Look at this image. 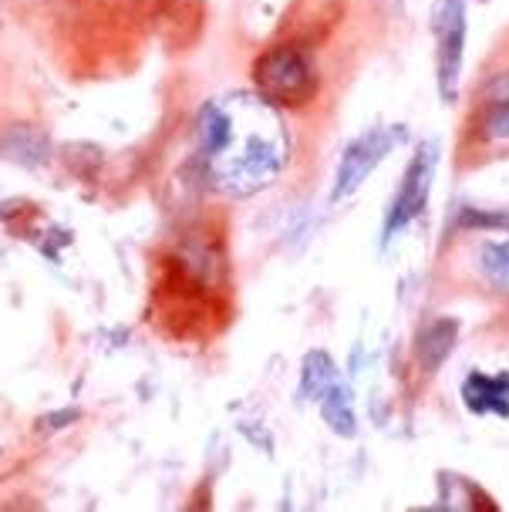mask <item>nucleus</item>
<instances>
[{"label":"nucleus","instance_id":"7","mask_svg":"<svg viewBox=\"0 0 509 512\" xmlns=\"http://www.w3.org/2000/svg\"><path fill=\"white\" fill-rule=\"evenodd\" d=\"M459 337V324L452 317H439L432 324H425L422 331L415 334V358L422 364L425 374H435L442 368V361L452 354Z\"/></svg>","mask_w":509,"mask_h":512},{"label":"nucleus","instance_id":"5","mask_svg":"<svg viewBox=\"0 0 509 512\" xmlns=\"http://www.w3.org/2000/svg\"><path fill=\"white\" fill-rule=\"evenodd\" d=\"M435 162H439V149L432 142H425L422 149L412 155L408 162L402 186H398L395 199L388 203V216H385V243H392L398 233L412 223L415 216H422L425 203H429L432 192V176H435Z\"/></svg>","mask_w":509,"mask_h":512},{"label":"nucleus","instance_id":"3","mask_svg":"<svg viewBox=\"0 0 509 512\" xmlns=\"http://www.w3.org/2000/svg\"><path fill=\"white\" fill-rule=\"evenodd\" d=\"M466 0H432V38H435V85L439 98L452 105L462 85V58H466Z\"/></svg>","mask_w":509,"mask_h":512},{"label":"nucleus","instance_id":"8","mask_svg":"<svg viewBox=\"0 0 509 512\" xmlns=\"http://www.w3.org/2000/svg\"><path fill=\"white\" fill-rule=\"evenodd\" d=\"M469 135L476 149H509V102L472 108Z\"/></svg>","mask_w":509,"mask_h":512},{"label":"nucleus","instance_id":"10","mask_svg":"<svg viewBox=\"0 0 509 512\" xmlns=\"http://www.w3.org/2000/svg\"><path fill=\"white\" fill-rule=\"evenodd\" d=\"M321 415H324V422L334 435L351 438L354 432H358V425H354V408H351V391L344 388L341 381L331 384L327 395L321 398Z\"/></svg>","mask_w":509,"mask_h":512},{"label":"nucleus","instance_id":"2","mask_svg":"<svg viewBox=\"0 0 509 512\" xmlns=\"http://www.w3.org/2000/svg\"><path fill=\"white\" fill-rule=\"evenodd\" d=\"M253 91L260 98H267L270 105L284 108H301L317 95L321 88V75L311 51L301 44H270L267 51H260L250 64Z\"/></svg>","mask_w":509,"mask_h":512},{"label":"nucleus","instance_id":"11","mask_svg":"<svg viewBox=\"0 0 509 512\" xmlns=\"http://www.w3.org/2000/svg\"><path fill=\"white\" fill-rule=\"evenodd\" d=\"M479 273L489 287L509 297V240H489L479 246Z\"/></svg>","mask_w":509,"mask_h":512},{"label":"nucleus","instance_id":"6","mask_svg":"<svg viewBox=\"0 0 509 512\" xmlns=\"http://www.w3.org/2000/svg\"><path fill=\"white\" fill-rule=\"evenodd\" d=\"M462 401L476 415L509 418V374H483L472 371L462 381Z\"/></svg>","mask_w":509,"mask_h":512},{"label":"nucleus","instance_id":"13","mask_svg":"<svg viewBox=\"0 0 509 512\" xmlns=\"http://www.w3.org/2000/svg\"><path fill=\"white\" fill-rule=\"evenodd\" d=\"M78 418V411L71 408V411H58V415H48L44 422L38 425V432H54V428H65V425H71Z\"/></svg>","mask_w":509,"mask_h":512},{"label":"nucleus","instance_id":"12","mask_svg":"<svg viewBox=\"0 0 509 512\" xmlns=\"http://www.w3.org/2000/svg\"><path fill=\"white\" fill-rule=\"evenodd\" d=\"M509 102V68L489 71L476 88V105H506Z\"/></svg>","mask_w":509,"mask_h":512},{"label":"nucleus","instance_id":"9","mask_svg":"<svg viewBox=\"0 0 509 512\" xmlns=\"http://www.w3.org/2000/svg\"><path fill=\"white\" fill-rule=\"evenodd\" d=\"M331 384H338V368H334V361L327 358V351H311L304 358V371H301L304 401H321Z\"/></svg>","mask_w":509,"mask_h":512},{"label":"nucleus","instance_id":"4","mask_svg":"<svg viewBox=\"0 0 509 512\" xmlns=\"http://www.w3.org/2000/svg\"><path fill=\"white\" fill-rule=\"evenodd\" d=\"M398 142H405L402 125H392V128L375 125V128H368L365 135H358V139L341 152L338 176H334V189H331L334 203H344V199L365 186L371 179V172L388 159V152H392Z\"/></svg>","mask_w":509,"mask_h":512},{"label":"nucleus","instance_id":"1","mask_svg":"<svg viewBox=\"0 0 509 512\" xmlns=\"http://www.w3.org/2000/svg\"><path fill=\"white\" fill-rule=\"evenodd\" d=\"M196 169L209 189L230 199H247L270 189L287 169L290 139L277 105L257 91L213 95L199 105Z\"/></svg>","mask_w":509,"mask_h":512}]
</instances>
